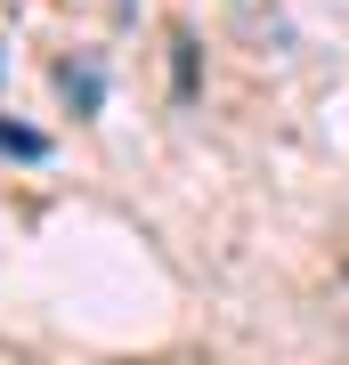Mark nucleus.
Wrapping results in <instances>:
<instances>
[{"label":"nucleus","mask_w":349,"mask_h":365,"mask_svg":"<svg viewBox=\"0 0 349 365\" xmlns=\"http://www.w3.org/2000/svg\"><path fill=\"white\" fill-rule=\"evenodd\" d=\"M0 146H9V155H25V163L49 155V138H41V130H16V122H0Z\"/></svg>","instance_id":"obj_1"}]
</instances>
